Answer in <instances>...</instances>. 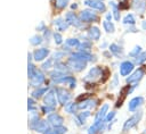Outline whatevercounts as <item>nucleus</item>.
Here are the masks:
<instances>
[{"label":"nucleus","instance_id":"79ce46f5","mask_svg":"<svg viewBox=\"0 0 146 134\" xmlns=\"http://www.w3.org/2000/svg\"><path fill=\"white\" fill-rule=\"evenodd\" d=\"M140 134H146V128H144V129L140 132Z\"/></svg>","mask_w":146,"mask_h":134},{"label":"nucleus","instance_id":"7ed1b4c3","mask_svg":"<svg viewBox=\"0 0 146 134\" xmlns=\"http://www.w3.org/2000/svg\"><path fill=\"white\" fill-rule=\"evenodd\" d=\"M146 76V66H141V67H136V69L128 76L124 78V83L127 85H131V84H137L139 85L140 82L145 78Z\"/></svg>","mask_w":146,"mask_h":134},{"label":"nucleus","instance_id":"2f4dec72","mask_svg":"<svg viewBox=\"0 0 146 134\" xmlns=\"http://www.w3.org/2000/svg\"><path fill=\"white\" fill-rule=\"evenodd\" d=\"M52 39H54V42H55L57 45L64 44V39H63V35H62L60 32H58V31L52 32Z\"/></svg>","mask_w":146,"mask_h":134},{"label":"nucleus","instance_id":"1a4fd4ad","mask_svg":"<svg viewBox=\"0 0 146 134\" xmlns=\"http://www.w3.org/2000/svg\"><path fill=\"white\" fill-rule=\"evenodd\" d=\"M76 102H78L79 111L80 110H92L94 108H96L98 106V100H96L94 98H90L88 95L79 97Z\"/></svg>","mask_w":146,"mask_h":134},{"label":"nucleus","instance_id":"9b49d317","mask_svg":"<svg viewBox=\"0 0 146 134\" xmlns=\"http://www.w3.org/2000/svg\"><path fill=\"white\" fill-rule=\"evenodd\" d=\"M55 92H56V97H57V101L59 104H62L63 107L72 101V94L68 90H66L65 87H55Z\"/></svg>","mask_w":146,"mask_h":134},{"label":"nucleus","instance_id":"37998d69","mask_svg":"<svg viewBox=\"0 0 146 134\" xmlns=\"http://www.w3.org/2000/svg\"><path fill=\"white\" fill-rule=\"evenodd\" d=\"M98 1H105V0H98Z\"/></svg>","mask_w":146,"mask_h":134},{"label":"nucleus","instance_id":"c756f323","mask_svg":"<svg viewBox=\"0 0 146 134\" xmlns=\"http://www.w3.org/2000/svg\"><path fill=\"white\" fill-rule=\"evenodd\" d=\"M131 60L133 61V64L136 65V67L146 66V49H144V51L141 53H139L136 58H133Z\"/></svg>","mask_w":146,"mask_h":134},{"label":"nucleus","instance_id":"c85d7f7f","mask_svg":"<svg viewBox=\"0 0 146 134\" xmlns=\"http://www.w3.org/2000/svg\"><path fill=\"white\" fill-rule=\"evenodd\" d=\"M64 110L65 112L70 114V115H76L79 112V108H78V102L76 101H70L64 106Z\"/></svg>","mask_w":146,"mask_h":134},{"label":"nucleus","instance_id":"a19ab883","mask_svg":"<svg viewBox=\"0 0 146 134\" xmlns=\"http://www.w3.org/2000/svg\"><path fill=\"white\" fill-rule=\"evenodd\" d=\"M76 8H78V3H72V5H71V9H72V10H73V9L75 10Z\"/></svg>","mask_w":146,"mask_h":134},{"label":"nucleus","instance_id":"4468645a","mask_svg":"<svg viewBox=\"0 0 146 134\" xmlns=\"http://www.w3.org/2000/svg\"><path fill=\"white\" fill-rule=\"evenodd\" d=\"M108 8H110V11H111L112 15H113L114 22L120 23L121 19H122V9H121V7H120V3L116 2L115 0H110V2H108Z\"/></svg>","mask_w":146,"mask_h":134},{"label":"nucleus","instance_id":"bb28decb","mask_svg":"<svg viewBox=\"0 0 146 134\" xmlns=\"http://www.w3.org/2000/svg\"><path fill=\"white\" fill-rule=\"evenodd\" d=\"M120 75H119V73H115V74H113L112 75V77H111V79H110V84H108V90L110 91H114V90H116V89H119L120 87Z\"/></svg>","mask_w":146,"mask_h":134},{"label":"nucleus","instance_id":"20e7f679","mask_svg":"<svg viewBox=\"0 0 146 134\" xmlns=\"http://www.w3.org/2000/svg\"><path fill=\"white\" fill-rule=\"evenodd\" d=\"M129 9L137 15L138 18L143 19L146 17V0H129Z\"/></svg>","mask_w":146,"mask_h":134},{"label":"nucleus","instance_id":"f704fd0d","mask_svg":"<svg viewBox=\"0 0 146 134\" xmlns=\"http://www.w3.org/2000/svg\"><path fill=\"white\" fill-rule=\"evenodd\" d=\"M70 0H55V6L58 9H65L68 6Z\"/></svg>","mask_w":146,"mask_h":134},{"label":"nucleus","instance_id":"cd10ccee","mask_svg":"<svg viewBox=\"0 0 146 134\" xmlns=\"http://www.w3.org/2000/svg\"><path fill=\"white\" fill-rule=\"evenodd\" d=\"M33 55H34V59H35L36 61H41V60H43V59H46V58L48 57V55H49V49H47V48L36 49Z\"/></svg>","mask_w":146,"mask_h":134},{"label":"nucleus","instance_id":"473e14b6","mask_svg":"<svg viewBox=\"0 0 146 134\" xmlns=\"http://www.w3.org/2000/svg\"><path fill=\"white\" fill-rule=\"evenodd\" d=\"M116 115H117V111H116V109L110 110V111L107 112L106 117H105V122H106V124H108V123H111V122L115 120V119H116Z\"/></svg>","mask_w":146,"mask_h":134},{"label":"nucleus","instance_id":"2eb2a0df","mask_svg":"<svg viewBox=\"0 0 146 134\" xmlns=\"http://www.w3.org/2000/svg\"><path fill=\"white\" fill-rule=\"evenodd\" d=\"M106 131V122L105 120H94V123L88 127L87 134H98Z\"/></svg>","mask_w":146,"mask_h":134},{"label":"nucleus","instance_id":"f03ea898","mask_svg":"<svg viewBox=\"0 0 146 134\" xmlns=\"http://www.w3.org/2000/svg\"><path fill=\"white\" fill-rule=\"evenodd\" d=\"M144 115H145L144 109H140V110H138L136 112H132L122 124V127H121L122 134H128L130 131L137 128L138 125L140 124V122L143 120Z\"/></svg>","mask_w":146,"mask_h":134},{"label":"nucleus","instance_id":"6e6552de","mask_svg":"<svg viewBox=\"0 0 146 134\" xmlns=\"http://www.w3.org/2000/svg\"><path fill=\"white\" fill-rule=\"evenodd\" d=\"M108 50L110 52L112 53L113 58H115L116 60L121 61L123 59L127 58V52H125V49H124V45L123 43H120V42H112L110 43L108 45Z\"/></svg>","mask_w":146,"mask_h":134},{"label":"nucleus","instance_id":"c03bdc74","mask_svg":"<svg viewBox=\"0 0 146 134\" xmlns=\"http://www.w3.org/2000/svg\"><path fill=\"white\" fill-rule=\"evenodd\" d=\"M145 18H146V17H145Z\"/></svg>","mask_w":146,"mask_h":134},{"label":"nucleus","instance_id":"dca6fc26","mask_svg":"<svg viewBox=\"0 0 146 134\" xmlns=\"http://www.w3.org/2000/svg\"><path fill=\"white\" fill-rule=\"evenodd\" d=\"M121 24H122L124 27L135 26V25L138 24V17H137V15L133 14L132 11H128V12L124 14V16H122Z\"/></svg>","mask_w":146,"mask_h":134},{"label":"nucleus","instance_id":"f3484780","mask_svg":"<svg viewBox=\"0 0 146 134\" xmlns=\"http://www.w3.org/2000/svg\"><path fill=\"white\" fill-rule=\"evenodd\" d=\"M43 103L44 106H48V107H52V108H56L58 101H57V97H56V92H55V89H50L46 94H44V98H43Z\"/></svg>","mask_w":146,"mask_h":134},{"label":"nucleus","instance_id":"ddd939ff","mask_svg":"<svg viewBox=\"0 0 146 134\" xmlns=\"http://www.w3.org/2000/svg\"><path fill=\"white\" fill-rule=\"evenodd\" d=\"M64 18H65V20L67 22V24H68L70 26H73V27H75V28H82V27L84 26V24L81 22L80 17H79V15L75 14L73 10L67 11V12L65 14Z\"/></svg>","mask_w":146,"mask_h":134},{"label":"nucleus","instance_id":"b1692460","mask_svg":"<svg viewBox=\"0 0 146 134\" xmlns=\"http://www.w3.org/2000/svg\"><path fill=\"white\" fill-rule=\"evenodd\" d=\"M80 42H81V40H79L78 37H68V39L65 40V43H64L63 47H66L71 51H74V49H78L79 48Z\"/></svg>","mask_w":146,"mask_h":134},{"label":"nucleus","instance_id":"0eeeda50","mask_svg":"<svg viewBox=\"0 0 146 134\" xmlns=\"http://www.w3.org/2000/svg\"><path fill=\"white\" fill-rule=\"evenodd\" d=\"M79 17L81 19V22L83 24H92V23H97L99 22V15L96 10L90 9V8H86L82 9L79 12Z\"/></svg>","mask_w":146,"mask_h":134},{"label":"nucleus","instance_id":"412c9836","mask_svg":"<svg viewBox=\"0 0 146 134\" xmlns=\"http://www.w3.org/2000/svg\"><path fill=\"white\" fill-rule=\"evenodd\" d=\"M108 111H110V103H107V102L103 103L99 107L98 111L95 114L94 120H105V117H106V115H107Z\"/></svg>","mask_w":146,"mask_h":134},{"label":"nucleus","instance_id":"393cba45","mask_svg":"<svg viewBox=\"0 0 146 134\" xmlns=\"http://www.w3.org/2000/svg\"><path fill=\"white\" fill-rule=\"evenodd\" d=\"M144 51V48H143V45L141 44H135L131 49H129V51L127 52V58H129V59H133V58H136L139 53H141Z\"/></svg>","mask_w":146,"mask_h":134},{"label":"nucleus","instance_id":"5701e85b","mask_svg":"<svg viewBox=\"0 0 146 134\" xmlns=\"http://www.w3.org/2000/svg\"><path fill=\"white\" fill-rule=\"evenodd\" d=\"M54 25L56 26V30L58 31V32H65L67 28H68V24H67V22L65 20V18L64 17H58V18H56L55 20H54Z\"/></svg>","mask_w":146,"mask_h":134},{"label":"nucleus","instance_id":"423d86ee","mask_svg":"<svg viewBox=\"0 0 146 134\" xmlns=\"http://www.w3.org/2000/svg\"><path fill=\"white\" fill-rule=\"evenodd\" d=\"M136 69V65L133 64V61L129 58H125L123 60H121L119 62V67H117V73L122 78L128 77L133 70Z\"/></svg>","mask_w":146,"mask_h":134},{"label":"nucleus","instance_id":"39448f33","mask_svg":"<svg viewBox=\"0 0 146 134\" xmlns=\"http://www.w3.org/2000/svg\"><path fill=\"white\" fill-rule=\"evenodd\" d=\"M145 103H146V98L144 95H133L127 102V110L130 114L136 112V111L143 109Z\"/></svg>","mask_w":146,"mask_h":134},{"label":"nucleus","instance_id":"7c9ffc66","mask_svg":"<svg viewBox=\"0 0 146 134\" xmlns=\"http://www.w3.org/2000/svg\"><path fill=\"white\" fill-rule=\"evenodd\" d=\"M66 131H67V128L63 125L62 126H55V127L50 126L48 128V131H46L43 134H65Z\"/></svg>","mask_w":146,"mask_h":134},{"label":"nucleus","instance_id":"f8f14e48","mask_svg":"<svg viewBox=\"0 0 146 134\" xmlns=\"http://www.w3.org/2000/svg\"><path fill=\"white\" fill-rule=\"evenodd\" d=\"M83 5L87 8L94 9L100 14H105L107 11V8H108V6L104 1H98V0H83Z\"/></svg>","mask_w":146,"mask_h":134},{"label":"nucleus","instance_id":"c9c22d12","mask_svg":"<svg viewBox=\"0 0 146 134\" xmlns=\"http://www.w3.org/2000/svg\"><path fill=\"white\" fill-rule=\"evenodd\" d=\"M48 91H49L48 87H40V89H38V90H35L33 92V97L34 98H40L42 94H46Z\"/></svg>","mask_w":146,"mask_h":134},{"label":"nucleus","instance_id":"ea45409f","mask_svg":"<svg viewBox=\"0 0 146 134\" xmlns=\"http://www.w3.org/2000/svg\"><path fill=\"white\" fill-rule=\"evenodd\" d=\"M104 19H106V20H111V22H113L114 19H113V15H112V12L111 11H106L105 14H104Z\"/></svg>","mask_w":146,"mask_h":134},{"label":"nucleus","instance_id":"aec40b11","mask_svg":"<svg viewBox=\"0 0 146 134\" xmlns=\"http://www.w3.org/2000/svg\"><path fill=\"white\" fill-rule=\"evenodd\" d=\"M90 116H91V110H80L76 115H74V122L78 126H82Z\"/></svg>","mask_w":146,"mask_h":134},{"label":"nucleus","instance_id":"e433bc0d","mask_svg":"<svg viewBox=\"0 0 146 134\" xmlns=\"http://www.w3.org/2000/svg\"><path fill=\"white\" fill-rule=\"evenodd\" d=\"M30 42H31V44H33V45L40 44V43L42 42V36H40V35H34L33 37H31Z\"/></svg>","mask_w":146,"mask_h":134},{"label":"nucleus","instance_id":"58836bf2","mask_svg":"<svg viewBox=\"0 0 146 134\" xmlns=\"http://www.w3.org/2000/svg\"><path fill=\"white\" fill-rule=\"evenodd\" d=\"M139 28H140V31L146 32V18H143L139 20Z\"/></svg>","mask_w":146,"mask_h":134},{"label":"nucleus","instance_id":"a878e982","mask_svg":"<svg viewBox=\"0 0 146 134\" xmlns=\"http://www.w3.org/2000/svg\"><path fill=\"white\" fill-rule=\"evenodd\" d=\"M31 79V83H32V85H34V86H39L40 84H42L43 82H44V79H46V77H44V75L40 72V70H35V73H34V75L30 78Z\"/></svg>","mask_w":146,"mask_h":134},{"label":"nucleus","instance_id":"4be33fe9","mask_svg":"<svg viewBox=\"0 0 146 134\" xmlns=\"http://www.w3.org/2000/svg\"><path fill=\"white\" fill-rule=\"evenodd\" d=\"M102 27H103V31L106 34H114L115 31H116V27H115L114 22L106 20V19H103L102 20Z\"/></svg>","mask_w":146,"mask_h":134},{"label":"nucleus","instance_id":"f257e3e1","mask_svg":"<svg viewBox=\"0 0 146 134\" xmlns=\"http://www.w3.org/2000/svg\"><path fill=\"white\" fill-rule=\"evenodd\" d=\"M110 76V69L104 66H92L86 76L82 78L87 84H95V83H104Z\"/></svg>","mask_w":146,"mask_h":134},{"label":"nucleus","instance_id":"9d476101","mask_svg":"<svg viewBox=\"0 0 146 134\" xmlns=\"http://www.w3.org/2000/svg\"><path fill=\"white\" fill-rule=\"evenodd\" d=\"M66 64L71 70V73H80L82 70L86 69L88 62L84 61V60H81V59H76V58H73L71 56L67 57L66 59Z\"/></svg>","mask_w":146,"mask_h":134},{"label":"nucleus","instance_id":"4c0bfd02","mask_svg":"<svg viewBox=\"0 0 146 134\" xmlns=\"http://www.w3.org/2000/svg\"><path fill=\"white\" fill-rule=\"evenodd\" d=\"M55 66V61H54V59L52 58H49L46 62H43V65H42V67H43V69H49V68H51V67H54Z\"/></svg>","mask_w":146,"mask_h":134},{"label":"nucleus","instance_id":"72a5a7b5","mask_svg":"<svg viewBox=\"0 0 146 134\" xmlns=\"http://www.w3.org/2000/svg\"><path fill=\"white\" fill-rule=\"evenodd\" d=\"M140 32V28L137 26V25H135V26H128V27H125V30H124V32H123V34H138Z\"/></svg>","mask_w":146,"mask_h":134},{"label":"nucleus","instance_id":"6ab92c4d","mask_svg":"<svg viewBox=\"0 0 146 134\" xmlns=\"http://www.w3.org/2000/svg\"><path fill=\"white\" fill-rule=\"evenodd\" d=\"M87 36L94 42H97V41H99L100 40V37H102V31H100V28L98 27V26H96V25H91L90 27H88V30H87Z\"/></svg>","mask_w":146,"mask_h":134},{"label":"nucleus","instance_id":"a211bd4d","mask_svg":"<svg viewBox=\"0 0 146 134\" xmlns=\"http://www.w3.org/2000/svg\"><path fill=\"white\" fill-rule=\"evenodd\" d=\"M47 120H48L49 125L52 126V127H55V126H62L64 124V117L62 115H59L58 112H56V111L49 114L48 117H47Z\"/></svg>","mask_w":146,"mask_h":134}]
</instances>
